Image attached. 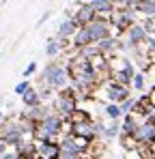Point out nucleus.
Wrapping results in <instances>:
<instances>
[{
    "label": "nucleus",
    "mask_w": 155,
    "mask_h": 159,
    "mask_svg": "<svg viewBox=\"0 0 155 159\" xmlns=\"http://www.w3.org/2000/svg\"><path fill=\"white\" fill-rule=\"evenodd\" d=\"M43 80H45V84L52 86V88H60L67 82V71L60 65H54L52 62V65L45 67V71H43Z\"/></svg>",
    "instance_id": "obj_1"
},
{
    "label": "nucleus",
    "mask_w": 155,
    "mask_h": 159,
    "mask_svg": "<svg viewBox=\"0 0 155 159\" xmlns=\"http://www.w3.org/2000/svg\"><path fill=\"white\" fill-rule=\"evenodd\" d=\"M58 131H60V118H58V116H54V114H50V116L41 123V131H39V135L48 142L52 135H56Z\"/></svg>",
    "instance_id": "obj_2"
},
{
    "label": "nucleus",
    "mask_w": 155,
    "mask_h": 159,
    "mask_svg": "<svg viewBox=\"0 0 155 159\" xmlns=\"http://www.w3.org/2000/svg\"><path fill=\"white\" fill-rule=\"evenodd\" d=\"M84 28H86L91 41H103L108 37V24L106 22H91L88 26H84Z\"/></svg>",
    "instance_id": "obj_3"
},
{
    "label": "nucleus",
    "mask_w": 155,
    "mask_h": 159,
    "mask_svg": "<svg viewBox=\"0 0 155 159\" xmlns=\"http://www.w3.org/2000/svg\"><path fill=\"white\" fill-rule=\"evenodd\" d=\"M93 15H95V11H93V7H91V2H86V4H82V7L78 9L73 22H76L78 26H88V24L93 22Z\"/></svg>",
    "instance_id": "obj_4"
},
{
    "label": "nucleus",
    "mask_w": 155,
    "mask_h": 159,
    "mask_svg": "<svg viewBox=\"0 0 155 159\" xmlns=\"http://www.w3.org/2000/svg\"><path fill=\"white\" fill-rule=\"evenodd\" d=\"M56 107H58L60 114H67V116H69V114L76 110V101H73L71 95H60L58 101H56Z\"/></svg>",
    "instance_id": "obj_5"
},
{
    "label": "nucleus",
    "mask_w": 155,
    "mask_h": 159,
    "mask_svg": "<svg viewBox=\"0 0 155 159\" xmlns=\"http://www.w3.org/2000/svg\"><path fill=\"white\" fill-rule=\"evenodd\" d=\"M39 153H41L43 157H48V159H56L60 155V146H56V144H52V142H43V144L39 146Z\"/></svg>",
    "instance_id": "obj_6"
},
{
    "label": "nucleus",
    "mask_w": 155,
    "mask_h": 159,
    "mask_svg": "<svg viewBox=\"0 0 155 159\" xmlns=\"http://www.w3.org/2000/svg\"><path fill=\"white\" fill-rule=\"evenodd\" d=\"M108 97H110L112 101H125V99H127V90L116 84V86H110V88H108Z\"/></svg>",
    "instance_id": "obj_7"
},
{
    "label": "nucleus",
    "mask_w": 155,
    "mask_h": 159,
    "mask_svg": "<svg viewBox=\"0 0 155 159\" xmlns=\"http://www.w3.org/2000/svg\"><path fill=\"white\" fill-rule=\"evenodd\" d=\"M73 32H78V24L73 20H67V22H63L60 28H58V37H71Z\"/></svg>",
    "instance_id": "obj_8"
},
{
    "label": "nucleus",
    "mask_w": 155,
    "mask_h": 159,
    "mask_svg": "<svg viewBox=\"0 0 155 159\" xmlns=\"http://www.w3.org/2000/svg\"><path fill=\"white\" fill-rule=\"evenodd\" d=\"M91 7H93L95 13H110L114 9V4L112 2H106V0H95V2H91Z\"/></svg>",
    "instance_id": "obj_9"
},
{
    "label": "nucleus",
    "mask_w": 155,
    "mask_h": 159,
    "mask_svg": "<svg viewBox=\"0 0 155 159\" xmlns=\"http://www.w3.org/2000/svg\"><path fill=\"white\" fill-rule=\"evenodd\" d=\"M136 135L140 140H151V138H155V127L153 125H144V127L136 129Z\"/></svg>",
    "instance_id": "obj_10"
},
{
    "label": "nucleus",
    "mask_w": 155,
    "mask_h": 159,
    "mask_svg": "<svg viewBox=\"0 0 155 159\" xmlns=\"http://www.w3.org/2000/svg\"><path fill=\"white\" fill-rule=\"evenodd\" d=\"M129 39H131V43H138V41H142L144 39V28L142 26H131L129 28Z\"/></svg>",
    "instance_id": "obj_11"
},
{
    "label": "nucleus",
    "mask_w": 155,
    "mask_h": 159,
    "mask_svg": "<svg viewBox=\"0 0 155 159\" xmlns=\"http://www.w3.org/2000/svg\"><path fill=\"white\" fill-rule=\"evenodd\" d=\"M22 99H24V103H26L28 107H37V106H39V95H37V93H35L32 88H30V90L26 93Z\"/></svg>",
    "instance_id": "obj_12"
},
{
    "label": "nucleus",
    "mask_w": 155,
    "mask_h": 159,
    "mask_svg": "<svg viewBox=\"0 0 155 159\" xmlns=\"http://www.w3.org/2000/svg\"><path fill=\"white\" fill-rule=\"evenodd\" d=\"M73 43H76V45H86V43H91V37H88L86 28H82V30H78V32H76Z\"/></svg>",
    "instance_id": "obj_13"
},
{
    "label": "nucleus",
    "mask_w": 155,
    "mask_h": 159,
    "mask_svg": "<svg viewBox=\"0 0 155 159\" xmlns=\"http://www.w3.org/2000/svg\"><path fill=\"white\" fill-rule=\"evenodd\" d=\"M76 133L82 138H93V127L86 123H80V125H76Z\"/></svg>",
    "instance_id": "obj_14"
},
{
    "label": "nucleus",
    "mask_w": 155,
    "mask_h": 159,
    "mask_svg": "<svg viewBox=\"0 0 155 159\" xmlns=\"http://www.w3.org/2000/svg\"><path fill=\"white\" fill-rule=\"evenodd\" d=\"M106 112H108V116H110V118H114V120H116V118H119V116L123 114V112H121V107H119V106H114V103L106 107Z\"/></svg>",
    "instance_id": "obj_15"
},
{
    "label": "nucleus",
    "mask_w": 155,
    "mask_h": 159,
    "mask_svg": "<svg viewBox=\"0 0 155 159\" xmlns=\"http://www.w3.org/2000/svg\"><path fill=\"white\" fill-rule=\"evenodd\" d=\"M123 129H125V133H136V123H134V118H131V116H127V118H125Z\"/></svg>",
    "instance_id": "obj_16"
},
{
    "label": "nucleus",
    "mask_w": 155,
    "mask_h": 159,
    "mask_svg": "<svg viewBox=\"0 0 155 159\" xmlns=\"http://www.w3.org/2000/svg\"><path fill=\"white\" fill-rule=\"evenodd\" d=\"M28 90H30V82H26V80H24V82H20V84L15 86V93H17V95H22V97H24Z\"/></svg>",
    "instance_id": "obj_17"
},
{
    "label": "nucleus",
    "mask_w": 155,
    "mask_h": 159,
    "mask_svg": "<svg viewBox=\"0 0 155 159\" xmlns=\"http://www.w3.org/2000/svg\"><path fill=\"white\" fill-rule=\"evenodd\" d=\"M45 54H48V56H56V54H58V43H56V41H50L48 48H45Z\"/></svg>",
    "instance_id": "obj_18"
},
{
    "label": "nucleus",
    "mask_w": 155,
    "mask_h": 159,
    "mask_svg": "<svg viewBox=\"0 0 155 159\" xmlns=\"http://www.w3.org/2000/svg\"><path fill=\"white\" fill-rule=\"evenodd\" d=\"M112 48H114V41H110V39H103L99 43V50H112Z\"/></svg>",
    "instance_id": "obj_19"
},
{
    "label": "nucleus",
    "mask_w": 155,
    "mask_h": 159,
    "mask_svg": "<svg viewBox=\"0 0 155 159\" xmlns=\"http://www.w3.org/2000/svg\"><path fill=\"white\" fill-rule=\"evenodd\" d=\"M116 133H119V125H116V123H114L112 127H108V129H106V135H108V138H114Z\"/></svg>",
    "instance_id": "obj_20"
},
{
    "label": "nucleus",
    "mask_w": 155,
    "mask_h": 159,
    "mask_svg": "<svg viewBox=\"0 0 155 159\" xmlns=\"http://www.w3.org/2000/svg\"><path fill=\"white\" fill-rule=\"evenodd\" d=\"M131 107H134V101H131V99H125L123 106H121V112H129Z\"/></svg>",
    "instance_id": "obj_21"
},
{
    "label": "nucleus",
    "mask_w": 155,
    "mask_h": 159,
    "mask_svg": "<svg viewBox=\"0 0 155 159\" xmlns=\"http://www.w3.org/2000/svg\"><path fill=\"white\" fill-rule=\"evenodd\" d=\"M35 69H37V65H35V62H30V65L24 69V78H28L30 73H35Z\"/></svg>",
    "instance_id": "obj_22"
},
{
    "label": "nucleus",
    "mask_w": 155,
    "mask_h": 159,
    "mask_svg": "<svg viewBox=\"0 0 155 159\" xmlns=\"http://www.w3.org/2000/svg\"><path fill=\"white\" fill-rule=\"evenodd\" d=\"M134 86H136V88H142V86H144V80H142V75H134Z\"/></svg>",
    "instance_id": "obj_23"
},
{
    "label": "nucleus",
    "mask_w": 155,
    "mask_h": 159,
    "mask_svg": "<svg viewBox=\"0 0 155 159\" xmlns=\"http://www.w3.org/2000/svg\"><path fill=\"white\" fill-rule=\"evenodd\" d=\"M2 159H20V157H17V155H7V153H4V155H2Z\"/></svg>",
    "instance_id": "obj_24"
},
{
    "label": "nucleus",
    "mask_w": 155,
    "mask_h": 159,
    "mask_svg": "<svg viewBox=\"0 0 155 159\" xmlns=\"http://www.w3.org/2000/svg\"><path fill=\"white\" fill-rule=\"evenodd\" d=\"M0 155H4V142L0 140Z\"/></svg>",
    "instance_id": "obj_25"
},
{
    "label": "nucleus",
    "mask_w": 155,
    "mask_h": 159,
    "mask_svg": "<svg viewBox=\"0 0 155 159\" xmlns=\"http://www.w3.org/2000/svg\"><path fill=\"white\" fill-rule=\"evenodd\" d=\"M151 48H153V50H155V39H153V41H151Z\"/></svg>",
    "instance_id": "obj_26"
}]
</instances>
